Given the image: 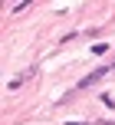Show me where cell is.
<instances>
[{
	"label": "cell",
	"instance_id": "6da1fadb",
	"mask_svg": "<svg viewBox=\"0 0 115 125\" xmlns=\"http://www.w3.org/2000/svg\"><path fill=\"white\" fill-rule=\"evenodd\" d=\"M109 69H112V66H99V69H92V73H89V76H82V79H79V82H76V92H82V89H89V86H96V82H99V79H102V76H105V73H109Z\"/></svg>",
	"mask_w": 115,
	"mask_h": 125
},
{
	"label": "cell",
	"instance_id": "7a4b0ae2",
	"mask_svg": "<svg viewBox=\"0 0 115 125\" xmlns=\"http://www.w3.org/2000/svg\"><path fill=\"white\" fill-rule=\"evenodd\" d=\"M66 125H89V122H66Z\"/></svg>",
	"mask_w": 115,
	"mask_h": 125
},
{
	"label": "cell",
	"instance_id": "3957f363",
	"mask_svg": "<svg viewBox=\"0 0 115 125\" xmlns=\"http://www.w3.org/2000/svg\"><path fill=\"white\" fill-rule=\"evenodd\" d=\"M112 69H115V62H112Z\"/></svg>",
	"mask_w": 115,
	"mask_h": 125
}]
</instances>
